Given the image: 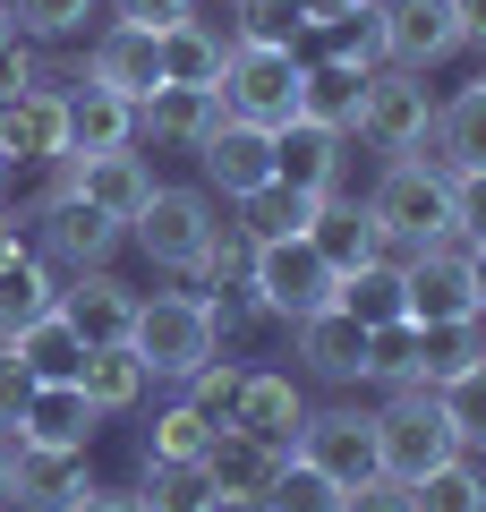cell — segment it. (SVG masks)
<instances>
[{"label":"cell","instance_id":"51","mask_svg":"<svg viewBox=\"0 0 486 512\" xmlns=\"http://www.w3.org/2000/svg\"><path fill=\"white\" fill-rule=\"evenodd\" d=\"M0 504H9V436H0Z\"/></svg>","mask_w":486,"mask_h":512},{"label":"cell","instance_id":"20","mask_svg":"<svg viewBox=\"0 0 486 512\" xmlns=\"http://www.w3.org/2000/svg\"><path fill=\"white\" fill-rule=\"evenodd\" d=\"M299 419H307V393L290 384V367H248V376H239V402H231V419H222V427H239V436L290 453Z\"/></svg>","mask_w":486,"mask_h":512},{"label":"cell","instance_id":"22","mask_svg":"<svg viewBox=\"0 0 486 512\" xmlns=\"http://www.w3.org/2000/svg\"><path fill=\"white\" fill-rule=\"evenodd\" d=\"M197 461H205V478H214L222 512H256V495H265L273 470H282V453L256 444V436H239V427H214V444H205Z\"/></svg>","mask_w":486,"mask_h":512},{"label":"cell","instance_id":"36","mask_svg":"<svg viewBox=\"0 0 486 512\" xmlns=\"http://www.w3.org/2000/svg\"><path fill=\"white\" fill-rule=\"evenodd\" d=\"M205 444H214V419H205L197 402H180V393H171V402L154 410V427H145L137 453H154V461H197Z\"/></svg>","mask_w":486,"mask_h":512},{"label":"cell","instance_id":"25","mask_svg":"<svg viewBox=\"0 0 486 512\" xmlns=\"http://www.w3.org/2000/svg\"><path fill=\"white\" fill-rule=\"evenodd\" d=\"M77 393H86L103 419H128V410H145V393H154V367H145L128 342H103V350L77 359Z\"/></svg>","mask_w":486,"mask_h":512},{"label":"cell","instance_id":"40","mask_svg":"<svg viewBox=\"0 0 486 512\" xmlns=\"http://www.w3.org/2000/svg\"><path fill=\"white\" fill-rule=\"evenodd\" d=\"M239 376H248V359H231V350H214V359H197V367H188V376L180 384H171V393H180V402H197L205 410V419H231V402H239Z\"/></svg>","mask_w":486,"mask_h":512},{"label":"cell","instance_id":"14","mask_svg":"<svg viewBox=\"0 0 486 512\" xmlns=\"http://www.w3.org/2000/svg\"><path fill=\"white\" fill-rule=\"evenodd\" d=\"M197 171H205V188H214L222 205H239L248 188L273 180V128H256V120H239V111H222V120L205 128V146H197Z\"/></svg>","mask_w":486,"mask_h":512},{"label":"cell","instance_id":"6","mask_svg":"<svg viewBox=\"0 0 486 512\" xmlns=\"http://www.w3.org/2000/svg\"><path fill=\"white\" fill-rule=\"evenodd\" d=\"M333 291H342V274L316 256V239H265V248L248 256V299L256 316H273V325H299V316L333 308Z\"/></svg>","mask_w":486,"mask_h":512},{"label":"cell","instance_id":"4","mask_svg":"<svg viewBox=\"0 0 486 512\" xmlns=\"http://www.w3.org/2000/svg\"><path fill=\"white\" fill-rule=\"evenodd\" d=\"M222 111L256 128H282L307 111V52L299 43H231L222 60Z\"/></svg>","mask_w":486,"mask_h":512},{"label":"cell","instance_id":"42","mask_svg":"<svg viewBox=\"0 0 486 512\" xmlns=\"http://www.w3.org/2000/svg\"><path fill=\"white\" fill-rule=\"evenodd\" d=\"M248 256H256V239L239 231L231 214H222L214 248H205V265H197V291H231V282H248Z\"/></svg>","mask_w":486,"mask_h":512},{"label":"cell","instance_id":"37","mask_svg":"<svg viewBox=\"0 0 486 512\" xmlns=\"http://www.w3.org/2000/svg\"><path fill=\"white\" fill-rule=\"evenodd\" d=\"M231 43H307V0H231Z\"/></svg>","mask_w":486,"mask_h":512},{"label":"cell","instance_id":"21","mask_svg":"<svg viewBox=\"0 0 486 512\" xmlns=\"http://www.w3.org/2000/svg\"><path fill=\"white\" fill-rule=\"evenodd\" d=\"M94 427H103V410H94L86 393H77V376H43L9 444H60V453H86V444H94Z\"/></svg>","mask_w":486,"mask_h":512},{"label":"cell","instance_id":"23","mask_svg":"<svg viewBox=\"0 0 486 512\" xmlns=\"http://www.w3.org/2000/svg\"><path fill=\"white\" fill-rule=\"evenodd\" d=\"M486 359V316H435V325H410V384H452ZM401 393V384H393Z\"/></svg>","mask_w":486,"mask_h":512},{"label":"cell","instance_id":"47","mask_svg":"<svg viewBox=\"0 0 486 512\" xmlns=\"http://www.w3.org/2000/svg\"><path fill=\"white\" fill-rule=\"evenodd\" d=\"M111 18H128V26H180V18H197V0H111Z\"/></svg>","mask_w":486,"mask_h":512},{"label":"cell","instance_id":"34","mask_svg":"<svg viewBox=\"0 0 486 512\" xmlns=\"http://www.w3.org/2000/svg\"><path fill=\"white\" fill-rule=\"evenodd\" d=\"M359 86H367V69H359V60H333V52H316V60H307V120H324V128H342V137H350Z\"/></svg>","mask_w":486,"mask_h":512},{"label":"cell","instance_id":"12","mask_svg":"<svg viewBox=\"0 0 486 512\" xmlns=\"http://www.w3.org/2000/svg\"><path fill=\"white\" fill-rule=\"evenodd\" d=\"M77 77L103 86V94H120V103H145V94L162 86V35H154V26H128V18H103Z\"/></svg>","mask_w":486,"mask_h":512},{"label":"cell","instance_id":"46","mask_svg":"<svg viewBox=\"0 0 486 512\" xmlns=\"http://www.w3.org/2000/svg\"><path fill=\"white\" fill-rule=\"evenodd\" d=\"M342 512H410V487H401V478H359V487L342 495Z\"/></svg>","mask_w":486,"mask_h":512},{"label":"cell","instance_id":"7","mask_svg":"<svg viewBox=\"0 0 486 512\" xmlns=\"http://www.w3.org/2000/svg\"><path fill=\"white\" fill-rule=\"evenodd\" d=\"M128 350L154 367V384H180L197 359H214V325H205V291H145L137 325H128Z\"/></svg>","mask_w":486,"mask_h":512},{"label":"cell","instance_id":"39","mask_svg":"<svg viewBox=\"0 0 486 512\" xmlns=\"http://www.w3.org/2000/svg\"><path fill=\"white\" fill-rule=\"evenodd\" d=\"M0 9H9V26H18L26 43H77L103 0H0Z\"/></svg>","mask_w":486,"mask_h":512},{"label":"cell","instance_id":"1","mask_svg":"<svg viewBox=\"0 0 486 512\" xmlns=\"http://www.w3.org/2000/svg\"><path fill=\"white\" fill-rule=\"evenodd\" d=\"M367 214H376V231H384L393 256L435 248V239H452V171L435 154H393V163H376Z\"/></svg>","mask_w":486,"mask_h":512},{"label":"cell","instance_id":"53","mask_svg":"<svg viewBox=\"0 0 486 512\" xmlns=\"http://www.w3.org/2000/svg\"><path fill=\"white\" fill-rule=\"evenodd\" d=\"M478 86H486V69H478Z\"/></svg>","mask_w":486,"mask_h":512},{"label":"cell","instance_id":"19","mask_svg":"<svg viewBox=\"0 0 486 512\" xmlns=\"http://www.w3.org/2000/svg\"><path fill=\"white\" fill-rule=\"evenodd\" d=\"M290 359L316 384H367V325L342 316V308H316V316L290 325Z\"/></svg>","mask_w":486,"mask_h":512},{"label":"cell","instance_id":"45","mask_svg":"<svg viewBox=\"0 0 486 512\" xmlns=\"http://www.w3.org/2000/svg\"><path fill=\"white\" fill-rule=\"evenodd\" d=\"M35 367L18 359V350H0V436H18V419H26V402H35Z\"/></svg>","mask_w":486,"mask_h":512},{"label":"cell","instance_id":"32","mask_svg":"<svg viewBox=\"0 0 486 512\" xmlns=\"http://www.w3.org/2000/svg\"><path fill=\"white\" fill-rule=\"evenodd\" d=\"M333 308L342 316H359L367 333H384V325H401V256H376V265H359V274H342V291H333Z\"/></svg>","mask_w":486,"mask_h":512},{"label":"cell","instance_id":"38","mask_svg":"<svg viewBox=\"0 0 486 512\" xmlns=\"http://www.w3.org/2000/svg\"><path fill=\"white\" fill-rule=\"evenodd\" d=\"M0 350H18V359L35 367V376H77V359H86V342H77V333L60 325V308H52V316H35L26 333H9Z\"/></svg>","mask_w":486,"mask_h":512},{"label":"cell","instance_id":"2","mask_svg":"<svg viewBox=\"0 0 486 512\" xmlns=\"http://www.w3.org/2000/svg\"><path fill=\"white\" fill-rule=\"evenodd\" d=\"M427 128H435V94L418 69H367L359 86V111H350V154H376V163H393V154H427Z\"/></svg>","mask_w":486,"mask_h":512},{"label":"cell","instance_id":"50","mask_svg":"<svg viewBox=\"0 0 486 512\" xmlns=\"http://www.w3.org/2000/svg\"><path fill=\"white\" fill-rule=\"evenodd\" d=\"M469 291H478V316H486V248H469Z\"/></svg>","mask_w":486,"mask_h":512},{"label":"cell","instance_id":"28","mask_svg":"<svg viewBox=\"0 0 486 512\" xmlns=\"http://www.w3.org/2000/svg\"><path fill=\"white\" fill-rule=\"evenodd\" d=\"M52 308H60V274L43 265L35 248H9L0 256V342L26 333L35 316H52Z\"/></svg>","mask_w":486,"mask_h":512},{"label":"cell","instance_id":"48","mask_svg":"<svg viewBox=\"0 0 486 512\" xmlns=\"http://www.w3.org/2000/svg\"><path fill=\"white\" fill-rule=\"evenodd\" d=\"M77 512H145V504H137V487H86Z\"/></svg>","mask_w":486,"mask_h":512},{"label":"cell","instance_id":"52","mask_svg":"<svg viewBox=\"0 0 486 512\" xmlns=\"http://www.w3.org/2000/svg\"><path fill=\"white\" fill-rule=\"evenodd\" d=\"M9 43H18V26H9V9H0V52H9Z\"/></svg>","mask_w":486,"mask_h":512},{"label":"cell","instance_id":"29","mask_svg":"<svg viewBox=\"0 0 486 512\" xmlns=\"http://www.w3.org/2000/svg\"><path fill=\"white\" fill-rule=\"evenodd\" d=\"M137 504L145 512H222V495H214V478H205V461L137 453Z\"/></svg>","mask_w":486,"mask_h":512},{"label":"cell","instance_id":"41","mask_svg":"<svg viewBox=\"0 0 486 512\" xmlns=\"http://www.w3.org/2000/svg\"><path fill=\"white\" fill-rule=\"evenodd\" d=\"M435 402H444V419H452V436H461V453L486 461V359L469 367V376L435 384Z\"/></svg>","mask_w":486,"mask_h":512},{"label":"cell","instance_id":"15","mask_svg":"<svg viewBox=\"0 0 486 512\" xmlns=\"http://www.w3.org/2000/svg\"><path fill=\"white\" fill-rule=\"evenodd\" d=\"M342 171H350V137H342V128L307 120V111L273 128V180H282V188H307V197H333V188H342Z\"/></svg>","mask_w":486,"mask_h":512},{"label":"cell","instance_id":"5","mask_svg":"<svg viewBox=\"0 0 486 512\" xmlns=\"http://www.w3.org/2000/svg\"><path fill=\"white\" fill-rule=\"evenodd\" d=\"M461 453V436H452V419H444V402H435L427 384H401V393H384L376 402V461H384V478H427V470H444V461Z\"/></svg>","mask_w":486,"mask_h":512},{"label":"cell","instance_id":"17","mask_svg":"<svg viewBox=\"0 0 486 512\" xmlns=\"http://www.w3.org/2000/svg\"><path fill=\"white\" fill-rule=\"evenodd\" d=\"M86 487H94L86 453H60V444H9V504H18V512H77Z\"/></svg>","mask_w":486,"mask_h":512},{"label":"cell","instance_id":"8","mask_svg":"<svg viewBox=\"0 0 486 512\" xmlns=\"http://www.w3.org/2000/svg\"><path fill=\"white\" fill-rule=\"evenodd\" d=\"M290 453L299 461H316L333 487H359V478H376L384 461H376V410H359V402H333V410H307L299 419V436H290Z\"/></svg>","mask_w":486,"mask_h":512},{"label":"cell","instance_id":"9","mask_svg":"<svg viewBox=\"0 0 486 512\" xmlns=\"http://www.w3.org/2000/svg\"><path fill=\"white\" fill-rule=\"evenodd\" d=\"M376 43L393 69H418L435 77L444 60H461V18H452V0H376Z\"/></svg>","mask_w":486,"mask_h":512},{"label":"cell","instance_id":"49","mask_svg":"<svg viewBox=\"0 0 486 512\" xmlns=\"http://www.w3.org/2000/svg\"><path fill=\"white\" fill-rule=\"evenodd\" d=\"M452 18H461V43L486 60V0H452Z\"/></svg>","mask_w":486,"mask_h":512},{"label":"cell","instance_id":"3","mask_svg":"<svg viewBox=\"0 0 486 512\" xmlns=\"http://www.w3.org/2000/svg\"><path fill=\"white\" fill-rule=\"evenodd\" d=\"M214 231H222V197H214V188H154V197H145V214L128 222V248H145V265H154V274L197 282Z\"/></svg>","mask_w":486,"mask_h":512},{"label":"cell","instance_id":"24","mask_svg":"<svg viewBox=\"0 0 486 512\" xmlns=\"http://www.w3.org/2000/svg\"><path fill=\"white\" fill-rule=\"evenodd\" d=\"M307 239H316V256L333 265V274H359V265L393 256V248H384V231H376V214H367V197H342V188H333V197L316 205Z\"/></svg>","mask_w":486,"mask_h":512},{"label":"cell","instance_id":"35","mask_svg":"<svg viewBox=\"0 0 486 512\" xmlns=\"http://www.w3.org/2000/svg\"><path fill=\"white\" fill-rule=\"evenodd\" d=\"M342 495H350V487H333L316 461L282 453V470H273V487L256 495V512H342Z\"/></svg>","mask_w":486,"mask_h":512},{"label":"cell","instance_id":"26","mask_svg":"<svg viewBox=\"0 0 486 512\" xmlns=\"http://www.w3.org/2000/svg\"><path fill=\"white\" fill-rule=\"evenodd\" d=\"M427 154L444 171H486V86L469 77L461 94L435 103V128H427Z\"/></svg>","mask_w":486,"mask_h":512},{"label":"cell","instance_id":"13","mask_svg":"<svg viewBox=\"0 0 486 512\" xmlns=\"http://www.w3.org/2000/svg\"><path fill=\"white\" fill-rule=\"evenodd\" d=\"M401 308L410 325H435V316H478V291H469V248L461 239H435V248L401 256Z\"/></svg>","mask_w":486,"mask_h":512},{"label":"cell","instance_id":"16","mask_svg":"<svg viewBox=\"0 0 486 512\" xmlns=\"http://www.w3.org/2000/svg\"><path fill=\"white\" fill-rule=\"evenodd\" d=\"M137 299H145V291H128L111 265H94V274H69V282H60V325H69L86 350L128 342V325H137Z\"/></svg>","mask_w":486,"mask_h":512},{"label":"cell","instance_id":"18","mask_svg":"<svg viewBox=\"0 0 486 512\" xmlns=\"http://www.w3.org/2000/svg\"><path fill=\"white\" fill-rule=\"evenodd\" d=\"M214 120H222V94L214 86H154L137 103V146L145 154H197Z\"/></svg>","mask_w":486,"mask_h":512},{"label":"cell","instance_id":"33","mask_svg":"<svg viewBox=\"0 0 486 512\" xmlns=\"http://www.w3.org/2000/svg\"><path fill=\"white\" fill-rule=\"evenodd\" d=\"M410 512H486V461L478 453H452L444 470L410 478Z\"/></svg>","mask_w":486,"mask_h":512},{"label":"cell","instance_id":"27","mask_svg":"<svg viewBox=\"0 0 486 512\" xmlns=\"http://www.w3.org/2000/svg\"><path fill=\"white\" fill-rule=\"evenodd\" d=\"M222 60H231V26H214V18L162 26V86H214L222 94Z\"/></svg>","mask_w":486,"mask_h":512},{"label":"cell","instance_id":"44","mask_svg":"<svg viewBox=\"0 0 486 512\" xmlns=\"http://www.w3.org/2000/svg\"><path fill=\"white\" fill-rule=\"evenodd\" d=\"M452 239L486 248V171H452Z\"/></svg>","mask_w":486,"mask_h":512},{"label":"cell","instance_id":"31","mask_svg":"<svg viewBox=\"0 0 486 512\" xmlns=\"http://www.w3.org/2000/svg\"><path fill=\"white\" fill-rule=\"evenodd\" d=\"M316 205H324V197H307V188H282V180H265V188H248V197L231 205V222L256 239V248H265V239H299L307 222H316Z\"/></svg>","mask_w":486,"mask_h":512},{"label":"cell","instance_id":"10","mask_svg":"<svg viewBox=\"0 0 486 512\" xmlns=\"http://www.w3.org/2000/svg\"><path fill=\"white\" fill-rule=\"evenodd\" d=\"M120 248H128V222L94 214V205H77V197H52V205L35 214V256L52 265L60 282H69V274H94V265H111Z\"/></svg>","mask_w":486,"mask_h":512},{"label":"cell","instance_id":"30","mask_svg":"<svg viewBox=\"0 0 486 512\" xmlns=\"http://www.w3.org/2000/svg\"><path fill=\"white\" fill-rule=\"evenodd\" d=\"M128 137H137V103L77 77L69 86V154H103V146H128Z\"/></svg>","mask_w":486,"mask_h":512},{"label":"cell","instance_id":"43","mask_svg":"<svg viewBox=\"0 0 486 512\" xmlns=\"http://www.w3.org/2000/svg\"><path fill=\"white\" fill-rule=\"evenodd\" d=\"M205 325H214V342L231 350V342H248L265 316H256V299H248V282H231V291H205Z\"/></svg>","mask_w":486,"mask_h":512},{"label":"cell","instance_id":"11","mask_svg":"<svg viewBox=\"0 0 486 512\" xmlns=\"http://www.w3.org/2000/svg\"><path fill=\"white\" fill-rule=\"evenodd\" d=\"M69 154V94L18 86L0 94V171H43Z\"/></svg>","mask_w":486,"mask_h":512}]
</instances>
